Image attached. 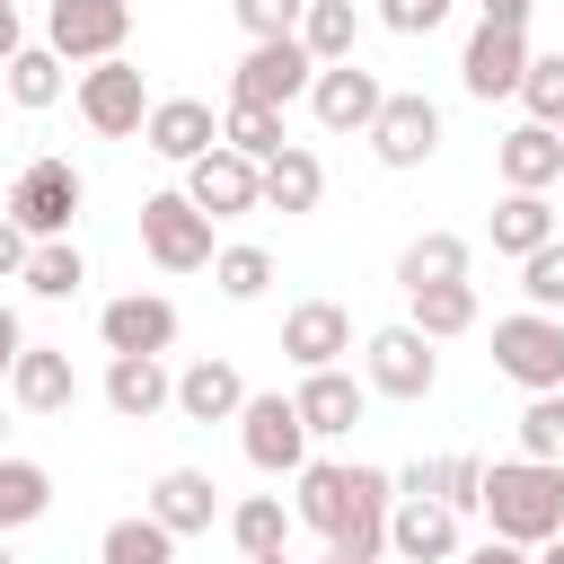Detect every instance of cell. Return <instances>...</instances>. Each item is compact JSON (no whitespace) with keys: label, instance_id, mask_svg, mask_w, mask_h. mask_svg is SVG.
Masks as SVG:
<instances>
[{"label":"cell","instance_id":"6da1fadb","mask_svg":"<svg viewBox=\"0 0 564 564\" xmlns=\"http://www.w3.org/2000/svg\"><path fill=\"white\" fill-rule=\"evenodd\" d=\"M476 511L494 520V538H511V546H546V538L564 529V467H555V458H494Z\"/></svg>","mask_w":564,"mask_h":564},{"label":"cell","instance_id":"7a4b0ae2","mask_svg":"<svg viewBox=\"0 0 564 564\" xmlns=\"http://www.w3.org/2000/svg\"><path fill=\"white\" fill-rule=\"evenodd\" d=\"M494 370L511 388H564V308H511L494 317Z\"/></svg>","mask_w":564,"mask_h":564},{"label":"cell","instance_id":"3957f363","mask_svg":"<svg viewBox=\"0 0 564 564\" xmlns=\"http://www.w3.org/2000/svg\"><path fill=\"white\" fill-rule=\"evenodd\" d=\"M70 106H79V123H88L97 141H132V132H141V115H150V88H141V62H123V53H106V62H88V70L70 79Z\"/></svg>","mask_w":564,"mask_h":564},{"label":"cell","instance_id":"277c9868","mask_svg":"<svg viewBox=\"0 0 564 564\" xmlns=\"http://www.w3.org/2000/svg\"><path fill=\"white\" fill-rule=\"evenodd\" d=\"M308 79H317V62H308V44H300V35H256V44H247V62L229 70V97H238V106H273V115H282V106H300V97H308Z\"/></svg>","mask_w":564,"mask_h":564},{"label":"cell","instance_id":"5b68a950","mask_svg":"<svg viewBox=\"0 0 564 564\" xmlns=\"http://www.w3.org/2000/svg\"><path fill=\"white\" fill-rule=\"evenodd\" d=\"M79 194H88V176H79L70 159H26L18 185H9V220H18L26 238H70Z\"/></svg>","mask_w":564,"mask_h":564},{"label":"cell","instance_id":"8992f818","mask_svg":"<svg viewBox=\"0 0 564 564\" xmlns=\"http://www.w3.org/2000/svg\"><path fill=\"white\" fill-rule=\"evenodd\" d=\"M238 449H247V467L256 476H300V458H308V423H300V405L282 397V388H247V405H238Z\"/></svg>","mask_w":564,"mask_h":564},{"label":"cell","instance_id":"52a82bcc","mask_svg":"<svg viewBox=\"0 0 564 564\" xmlns=\"http://www.w3.org/2000/svg\"><path fill=\"white\" fill-rule=\"evenodd\" d=\"M141 247H150L159 273H203V264H212V220L185 203V185L141 194Z\"/></svg>","mask_w":564,"mask_h":564},{"label":"cell","instance_id":"ba28073f","mask_svg":"<svg viewBox=\"0 0 564 564\" xmlns=\"http://www.w3.org/2000/svg\"><path fill=\"white\" fill-rule=\"evenodd\" d=\"M361 141H370V159H379V167H423V159L441 150V106H432L423 88H388Z\"/></svg>","mask_w":564,"mask_h":564},{"label":"cell","instance_id":"9c48e42d","mask_svg":"<svg viewBox=\"0 0 564 564\" xmlns=\"http://www.w3.org/2000/svg\"><path fill=\"white\" fill-rule=\"evenodd\" d=\"M361 379H370L379 397H397V405H423L432 379H441V352H432V335H414V326H379V335L361 344Z\"/></svg>","mask_w":564,"mask_h":564},{"label":"cell","instance_id":"30bf717a","mask_svg":"<svg viewBox=\"0 0 564 564\" xmlns=\"http://www.w3.org/2000/svg\"><path fill=\"white\" fill-rule=\"evenodd\" d=\"M123 35H132V0H53L44 9V44L62 62H106V53H123Z\"/></svg>","mask_w":564,"mask_h":564},{"label":"cell","instance_id":"8fae6325","mask_svg":"<svg viewBox=\"0 0 564 564\" xmlns=\"http://www.w3.org/2000/svg\"><path fill=\"white\" fill-rule=\"evenodd\" d=\"M185 203H194L203 220H238V212H264L256 159H238L229 141H212L203 159H185Z\"/></svg>","mask_w":564,"mask_h":564},{"label":"cell","instance_id":"7c38bea8","mask_svg":"<svg viewBox=\"0 0 564 564\" xmlns=\"http://www.w3.org/2000/svg\"><path fill=\"white\" fill-rule=\"evenodd\" d=\"M291 405H300L308 441H352V423L370 414V379H352L344 361H326V370H300Z\"/></svg>","mask_w":564,"mask_h":564},{"label":"cell","instance_id":"4fadbf2b","mask_svg":"<svg viewBox=\"0 0 564 564\" xmlns=\"http://www.w3.org/2000/svg\"><path fill=\"white\" fill-rule=\"evenodd\" d=\"M388 555L397 564H458V511L441 494H397L388 502Z\"/></svg>","mask_w":564,"mask_h":564},{"label":"cell","instance_id":"5bb4252c","mask_svg":"<svg viewBox=\"0 0 564 564\" xmlns=\"http://www.w3.org/2000/svg\"><path fill=\"white\" fill-rule=\"evenodd\" d=\"M0 388H9L18 414H70V405H79V370H70L62 344H18V361H9Z\"/></svg>","mask_w":564,"mask_h":564},{"label":"cell","instance_id":"9a60e30c","mask_svg":"<svg viewBox=\"0 0 564 564\" xmlns=\"http://www.w3.org/2000/svg\"><path fill=\"white\" fill-rule=\"evenodd\" d=\"M379 70H361V62H317V79H308V115L326 123V132H370V115H379Z\"/></svg>","mask_w":564,"mask_h":564},{"label":"cell","instance_id":"2e32d148","mask_svg":"<svg viewBox=\"0 0 564 564\" xmlns=\"http://www.w3.org/2000/svg\"><path fill=\"white\" fill-rule=\"evenodd\" d=\"M220 141V115L203 106V97H150V115H141V150H159L167 167H185V159H203Z\"/></svg>","mask_w":564,"mask_h":564},{"label":"cell","instance_id":"e0dca14e","mask_svg":"<svg viewBox=\"0 0 564 564\" xmlns=\"http://www.w3.org/2000/svg\"><path fill=\"white\" fill-rule=\"evenodd\" d=\"M106 405H115L123 423L167 414V405H176V370H167V352H106Z\"/></svg>","mask_w":564,"mask_h":564},{"label":"cell","instance_id":"ac0fdd59","mask_svg":"<svg viewBox=\"0 0 564 564\" xmlns=\"http://www.w3.org/2000/svg\"><path fill=\"white\" fill-rule=\"evenodd\" d=\"M388 502H397V485H388V467H352V511H344V529L326 538L344 564H379L388 555Z\"/></svg>","mask_w":564,"mask_h":564},{"label":"cell","instance_id":"d6986e66","mask_svg":"<svg viewBox=\"0 0 564 564\" xmlns=\"http://www.w3.org/2000/svg\"><path fill=\"white\" fill-rule=\"evenodd\" d=\"M520 70H529V35H511V26H485L476 18V35H467V53H458V79H467V97H511L520 88Z\"/></svg>","mask_w":564,"mask_h":564},{"label":"cell","instance_id":"ffe728a7","mask_svg":"<svg viewBox=\"0 0 564 564\" xmlns=\"http://www.w3.org/2000/svg\"><path fill=\"white\" fill-rule=\"evenodd\" d=\"M97 335H106V352H167V344H176V300L123 291V300L97 308Z\"/></svg>","mask_w":564,"mask_h":564},{"label":"cell","instance_id":"44dd1931","mask_svg":"<svg viewBox=\"0 0 564 564\" xmlns=\"http://www.w3.org/2000/svg\"><path fill=\"white\" fill-rule=\"evenodd\" d=\"M282 352H291V370H326V361H344V352H352V317H344V300H300V308H282Z\"/></svg>","mask_w":564,"mask_h":564},{"label":"cell","instance_id":"7402d4cb","mask_svg":"<svg viewBox=\"0 0 564 564\" xmlns=\"http://www.w3.org/2000/svg\"><path fill=\"white\" fill-rule=\"evenodd\" d=\"M238 405H247V379H238L229 352H203V361L176 370V405L167 414H185V423H238Z\"/></svg>","mask_w":564,"mask_h":564},{"label":"cell","instance_id":"603a6c76","mask_svg":"<svg viewBox=\"0 0 564 564\" xmlns=\"http://www.w3.org/2000/svg\"><path fill=\"white\" fill-rule=\"evenodd\" d=\"M494 176H502L511 194H546V185L564 176V141H555V123H511V132L494 141Z\"/></svg>","mask_w":564,"mask_h":564},{"label":"cell","instance_id":"cb8c5ba5","mask_svg":"<svg viewBox=\"0 0 564 564\" xmlns=\"http://www.w3.org/2000/svg\"><path fill=\"white\" fill-rule=\"evenodd\" d=\"M167 538H203L212 520H220V485L203 476V467H167L159 485H150V502H141Z\"/></svg>","mask_w":564,"mask_h":564},{"label":"cell","instance_id":"d4e9b609","mask_svg":"<svg viewBox=\"0 0 564 564\" xmlns=\"http://www.w3.org/2000/svg\"><path fill=\"white\" fill-rule=\"evenodd\" d=\"M344 511H352V467H344V458H300V476H291V520L317 529V538H335Z\"/></svg>","mask_w":564,"mask_h":564},{"label":"cell","instance_id":"484cf974","mask_svg":"<svg viewBox=\"0 0 564 564\" xmlns=\"http://www.w3.org/2000/svg\"><path fill=\"white\" fill-rule=\"evenodd\" d=\"M256 185H264V212H317V194H326V159H317L308 141H282V150L256 167Z\"/></svg>","mask_w":564,"mask_h":564},{"label":"cell","instance_id":"4316f807","mask_svg":"<svg viewBox=\"0 0 564 564\" xmlns=\"http://www.w3.org/2000/svg\"><path fill=\"white\" fill-rule=\"evenodd\" d=\"M62 70H70V62H62L53 44H18V53L0 62V88H9V106H26V115H44V106H62V88H70Z\"/></svg>","mask_w":564,"mask_h":564},{"label":"cell","instance_id":"83f0119b","mask_svg":"<svg viewBox=\"0 0 564 564\" xmlns=\"http://www.w3.org/2000/svg\"><path fill=\"white\" fill-rule=\"evenodd\" d=\"M291 502L282 494H247V502H229V546L256 564V555H291Z\"/></svg>","mask_w":564,"mask_h":564},{"label":"cell","instance_id":"f1b7e54d","mask_svg":"<svg viewBox=\"0 0 564 564\" xmlns=\"http://www.w3.org/2000/svg\"><path fill=\"white\" fill-rule=\"evenodd\" d=\"M467 238L458 229H423V238H405V256H397V291H423V282H467Z\"/></svg>","mask_w":564,"mask_h":564},{"label":"cell","instance_id":"f546056e","mask_svg":"<svg viewBox=\"0 0 564 564\" xmlns=\"http://www.w3.org/2000/svg\"><path fill=\"white\" fill-rule=\"evenodd\" d=\"M405 326L432 335V344L467 335L476 326V282H423V291H405Z\"/></svg>","mask_w":564,"mask_h":564},{"label":"cell","instance_id":"4dcf8cb0","mask_svg":"<svg viewBox=\"0 0 564 564\" xmlns=\"http://www.w3.org/2000/svg\"><path fill=\"white\" fill-rule=\"evenodd\" d=\"M546 238H555V203H546V194H511V185H502V203H494V256H511V264H520V256H529V247H546Z\"/></svg>","mask_w":564,"mask_h":564},{"label":"cell","instance_id":"1f68e13d","mask_svg":"<svg viewBox=\"0 0 564 564\" xmlns=\"http://www.w3.org/2000/svg\"><path fill=\"white\" fill-rule=\"evenodd\" d=\"M44 511H53V476H44L35 458L0 449V538H9V529H35Z\"/></svg>","mask_w":564,"mask_h":564},{"label":"cell","instance_id":"d6a6232c","mask_svg":"<svg viewBox=\"0 0 564 564\" xmlns=\"http://www.w3.org/2000/svg\"><path fill=\"white\" fill-rule=\"evenodd\" d=\"M300 44H308V62H352L361 9H352V0H308V9H300Z\"/></svg>","mask_w":564,"mask_h":564},{"label":"cell","instance_id":"836d02e7","mask_svg":"<svg viewBox=\"0 0 564 564\" xmlns=\"http://www.w3.org/2000/svg\"><path fill=\"white\" fill-rule=\"evenodd\" d=\"M18 282H26L35 300H70V291L88 282V256H79L70 238H35V247H26V273H18Z\"/></svg>","mask_w":564,"mask_h":564},{"label":"cell","instance_id":"e575fe53","mask_svg":"<svg viewBox=\"0 0 564 564\" xmlns=\"http://www.w3.org/2000/svg\"><path fill=\"white\" fill-rule=\"evenodd\" d=\"M97 564H176V538H167L150 511H132V520H106Z\"/></svg>","mask_w":564,"mask_h":564},{"label":"cell","instance_id":"d590c367","mask_svg":"<svg viewBox=\"0 0 564 564\" xmlns=\"http://www.w3.org/2000/svg\"><path fill=\"white\" fill-rule=\"evenodd\" d=\"M220 141H229L238 159H256V167H264V159H273L291 132H282V115H273V106H238V97H229V115H220Z\"/></svg>","mask_w":564,"mask_h":564},{"label":"cell","instance_id":"8d00e7d4","mask_svg":"<svg viewBox=\"0 0 564 564\" xmlns=\"http://www.w3.org/2000/svg\"><path fill=\"white\" fill-rule=\"evenodd\" d=\"M212 282H220V300H264L273 291V256L264 247H212Z\"/></svg>","mask_w":564,"mask_h":564},{"label":"cell","instance_id":"74e56055","mask_svg":"<svg viewBox=\"0 0 564 564\" xmlns=\"http://www.w3.org/2000/svg\"><path fill=\"white\" fill-rule=\"evenodd\" d=\"M520 458H555L564 467V388H538L520 405Z\"/></svg>","mask_w":564,"mask_h":564},{"label":"cell","instance_id":"f35d334b","mask_svg":"<svg viewBox=\"0 0 564 564\" xmlns=\"http://www.w3.org/2000/svg\"><path fill=\"white\" fill-rule=\"evenodd\" d=\"M511 97L529 106V123H564V53H529V70H520Z\"/></svg>","mask_w":564,"mask_h":564},{"label":"cell","instance_id":"ab89813d","mask_svg":"<svg viewBox=\"0 0 564 564\" xmlns=\"http://www.w3.org/2000/svg\"><path fill=\"white\" fill-rule=\"evenodd\" d=\"M520 291H529V308H564V229L520 256Z\"/></svg>","mask_w":564,"mask_h":564},{"label":"cell","instance_id":"60d3db41","mask_svg":"<svg viewBox=\"0 0 564 564\" xmlns=\"http://www.w3.org/2000/svg\"><path fill=\"white\" fill-rule=\"evenodd\" d=\"M300 9H308V0H229V18L247 26V44H256V35H300Z\"/></svg>","mask_w":564,"mask_h":564},{"label":"cell","instance_id":"b9f144b4","mask_svg":"<svg viewBox=\"0 0 564 564\" xmlns=\"http://www.w3.org/2000/svg\"><path fill=\"white\" fill-rule=\"evenodd\" d=\"M441 502L467 520V511L485 502V458H467V449H458V458H441Z\"/></svg>","mask_w":564,"mask_h":564},{"label":"cell","instance_id":"7bdbcfd3","mask_svg":"<svg viewBox=\"0 0 564 564\" xmlns=\"http://www.w3.org/2000/svg\"><path fill=\"white\" fill-rule=\"evenodd\" d=\"M449 18V0H379V26L388 35H432Z\"/></svg>","mask_w":564,"mask_h":564},{"label":"cell","instance_id":"ee69618b","mask_svg":"<svg viewBox=\"0 0 564 564\" xmlns=\"http://www.w3.org/2000/svg\"><path fill=\"white\" fill-rule=\"evenodd\" d=\"M26 247H35V238H26V229L0 212V282H18V273H26Z\"/></svg>","mask_w":564,"mask_h":564},{"label":"cell","instance_id":"f6af8a7d","mask_svg":"<svg viewBox=\"0 0 564 564\" xmlns=\"http://www.w3.org/2000/svg\"><path fill=\"white\" fill-rule=\"evenodd\" d=\"M458 564H538V555L511 546V538H485V546H458Z\"/></svg>","mask_w":564,"mask_h":564},{"label":"cell","instance_id":"bcb514c9","mask_svg":"<svg viewBox=\"0 0 564 564\" xmlns=\"http://www.w3.org/2000/svg\"><path fill=\"white\" fill-rule=\"evenodd\" d=\"M388 485H397V494H441V458H414V467H397Z\"/></svg>","mask_w":564,"mask_h":564},{"label":"cell","instance_id":"7dc6e473","mask_svg":"<svg viewBox=\"0 0 564 564\" xmlns=\"http://www.w3.org/2000/svg\"><path fill=\"white\" fill-rule=\"evenodd\" d=\"M476 9H485V26H511V35H529V9H538V0H476Z\"/></svg>","mask_w":564,"mask_h":564},{"label":"cell","instance_id":"c3c4849f","mask_svg":"<svg viewBox=\"0 0 564 564\" xmlns=\"http://www.w3.org/2000/svg\"><path fill=\"white\" fill-rule=\"evenodd\" d=\"M18 344H26V326H18V308L0 300V379H9V361H18Z\"/></svg>","mask_w":564,"mask_h":564},{"label":"cell","instance_id":"681fc988","mask_svg":"<svg viewBox=\"0 0 564 564\" xmlns=\"http://www.w3.org/2000/svg\"><path fill=\"white\" fill-rule=\"evenodd\" d=\"M18 44H26V26H18V0H0V62H9Z\"/></svg>","mask_w":564,"mask_h":564},{"label":"cell","instance_id":"f907efd6","mask_svg":"<svg viewBox=\"0 0 564 564\" xmlns=\"http://www.w3.org/2000/svg\"><path fill=\"white\" fill-rule=\"evenodd\" d=\"M529 555H538V564H564V529H555L546 546H529Z\"/></svg>","mask_w":564,"mask_h":564},{"label":"cell","instance_id":"816d5d0a","mask_svg":"<svg viewBox=\"0 0 564 564\" xmlns=\"http://www.w3.org/2000/svg\"><path fill=\"white\" fill-rule=\"evenodd\" d=\"M0 449H9V405H0Z\"/></svg>","mask_w":564,"mask_h":564},{"label":"cell","instance_id":"f5cc1de1","mask_svg":"<svg viewBox=\"0 0 564 564\" xmlns=\"http://www.w3.org/2000/svg\"><path fill=\"white\" fill-rule=\"evenodd\" d=\"M317 564H344V555H335V546H326V555H317Z\"/></svg>","mask_w":564,"mask_h":564},{"label":"cell","instance_id":"db71d44e","mask_svg":"<svg viewBox=\"0 0 564 564\" xmlns=\"http://www.w3.org/2000/svg\"><path fill=\"white\" fill-rule=\"evenodd\" d=\"M0 564H18V555H9V538H0Z\"/></svg>","mask_w":564,"mask_h":564},{"label":"cell","instance_id":"11a10c76","mask_svg":"<svg viewBox=\"0 0 564 564\" xmlns=\"http://www.w3.org/2000/svg\"><path fill=\"white\" fill-rule=\"evenodd\" d=\"M256 564H291V555H256Z\"/></svg>","mask_w":564,"mask_h":564},{"label":"cell","instance_id":"9f6ffc18","mask_svg":"<svg viewBox=\"0 0 564 564\" xmlns=\"http://www.w3.org/2000/svg\"><path fill=\"white\" fill-rule=\"evenodd\" d=\"M555 141H564V123H555Z\"/></svg>","mask_w":564,"mask_h":564}]
</instances>
